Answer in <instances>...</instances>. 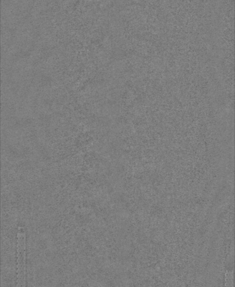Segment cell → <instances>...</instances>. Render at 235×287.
I'll return each mask as SVG.
<instances>
[{"label": "cell", "instance_id": "cell-1", "mask_svg": "<svg viewBox=\"0 0 235 287\" xmlns=\"http://www.w3.org/2000/svg\"><path fill=\"white\" fill-rule=\"evenodd\" d=\"M18 243V282H24L25 279V238L19 234Z\"/></svg>", "mask_w": 235, "mask_h": 287}]
</instances>
